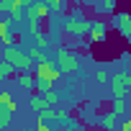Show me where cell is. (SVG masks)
<instances>
[{
	"label": "cell",
	"mask_w": 131,
	"mask_h": 131,
	"mask_svg": "<svg viewBox=\"0 0 131 131\" xmlns=\"http://www.w3.org/2000/svg\"><path fill=\"white\" fill-rule=\"evenodd\" d=\"M0 39H3V44H5V46H10V44H13V34H10V21H8V18L0 21Z\"/></svg>",
	"instance_id": "30bf717a"
},
{
	"label": "cell",
	"mask_w": 131,
	"mask_h": 131,
	"mask_svg": "<svg viewBox=\"0 0 131 131\" xmlns=\"http://www.w3.org/2000/svg\"><path fill=\"white\" fill-rule=\"evenodd\" d=\"M116 118H118V113H116V111L103 113V116H100V126H103V128H108V131H113V128H116Z\"/></svg>",
	"instance_id": "7c38bea8"
},
{
	"label": "cell",
	"mask_w": 131,
	"mask_h": 131,
	"mask_svg": "<svg viewBox=\"0 0 131 131\" xmlns=\"http://www.w3.org/2000/svg\"><path fill=\"white\" fill-rule=\"evenodd\" d=\"M95 80H98L100 85H105V82H111V75H108V70H105V67H100V70H98V75H95Z\"/></svg>",
	"instance_id": "e0dca14e"
},
{
	"label": "cell",
	"mask_w": 131,
	"mask_h": 131,
	"mask_svg": "<svg viewBox=\"0 0 131 131\" xmlns=\"http://www.w3.org/2000/svg\"><path fill=\"white\" fill-rule=\"evenodd\" d=\"M36 90H39V93H51V80L36 77Z\"/></svg>",
	"instance_id": "9a60e30c"
},
{
	"label": "cell",
	"mask_w": 131,
	"mask_h": 131,
	"mask_svg": "<svg viewBox=\"0 0 131 131\" xmlns=\"http://www.w3.org/2000/svg\"><path fill=\"white\" fill-rule=\"evenodd\" d=\"M98 13H116V0H98Z\"/></svg>",
	"instance_id": "4fadbf2b"
},
{
	"label": "cell",
	"mask_w": 131,
	"mask_h": 131,
	"mask_svg": "<svg viewBox=\"0 0 131 131\" xmlns=\"http://www.w3.org/2000/svg\"><path fill=\"white\" fill-rule=\"evenodd\" d=\"M57 67H59L64 75H75V72L80 70V62H77V57H75L70 49L59 46V49H57Z\"/></svg>",
	"instance_id": "7a4b0ae2"
},
{
	"label": "cell",
	"mask_w": 131,
	"mask_h": 131,
	"mask_svg": "<svg viewBox=\"0 0 131 131\" xmlns=\"http://www.w3.org/2000/svg\"><path fill=\"white\" fill-rule=\"evenodd\" d=\"M28 31H31V36H39L41 31H39V21H31L28 18Z\"/></svg>",
	"instance_id": "d6986e66"
},
{
	"label": "cell",
	"mask_w": 131,
	"mask_h": 131,
	"mask_svg": "<svg viewBox=\"0 0 131 131\" xmlns=\"http://www.w3.org/2000/svg\"><path fill=\"white\" fill-rule=\"evenodd\" d=\"M46 105H51V103H49V98H46L44 93H39V95H34V98H31V108H34L36 113H41Z\"/></svg>",
	"instance_id": "8fae6325"
},
{
	"label": "cell",
	"mask_w": 131,
	"mask_h": 131,
	"mask_svg": "<svg viewBox=\"0 0 131 131\" xmlns=\"http://www.w3.org/2000/svg\"><path fill=\"white\" fill-rule=\"evenodd\" d=\"M88 36H90V41H105V39H108V26H105L103 21H93Z\"/></svg>",
	"instance_id": "9c48e42d"
},
{
	"label": "cell",
	"mask_w": 131,
	"mask_h": 131,
	"mask_svg": "<svg viewBox=\"0 0 131 131\" xmlns=\"http://www.w3.org/2000/svg\"><path fill=\"white\" fill-rule=\"evenodd\" d=\"M13 113H16V100L10 98V93H0V128H8Z\"/></svg>",
	"instance_id": "277c9868"
},
{
	"label": "cell",
	"mask_w": 131,
	"mask_h": 131,
	"mask_svg": "<svg viewBox=\"0 0 131 131\" xmlns=\"http://www.w3.org/2000/svg\"><path fill=\"white\" fill-rule=\"evenodd\" d=\"M126 105H128V108H131V100H128V103H126Z\"/></svg>",
	"instance_id": "484cf974"
},
{
	"label": "cell",
	"mask_w": 131,
	"mask_h": 131,
	"mask_svg": "<svg viewBox=\"0 0 131 131\" xmlns=\"http://www.w3.org/2000/svg\"><path fill=\"white\" fill-rule=\"evenodd\" d=\"M34 39H36V46H41V49H46V46H49V39H46L44 34H39V36H34Z\"/></svg>",
	"instance_id": "ffe728a7"
},
{
	"label": "cell",
	"mask_w": 131,
	"mask_h": 131,
	"mask_svg": "<svg viewBox=\"0 0 131 131\" xmlns=\"http://www.w3.org/2000/svg\"><path fill=\"white\" fill-rule=\"evenodd\" d=\"M121 131H131V118H126V121H123V128H121Z\"/></svg>",
	"instance_id": "d4e9b609"
},
{
	"label": "cell",
	"mask_w": 131,
	"mask_h": 131,
	"mask_svg": "<svg viewBox=\"0 0 131 131\" xmlns=\"http://www.w3.org/2000/svg\"><path fill=\"white\" fill-rule=\"evenodd\" d=\"M18 85H21L23 90H31V88H36V77H31L28 72H23V75L18 77Z\"/></svg>",
	"instance_id": "5bb4252c"
},
{
	"label": "cell",
	"mask_w": 131,
	"mask_h": 131,
	"mask_svg": "<svg viewBox=\"0 0 131 131\" xmlns=\"http://www.w3.org/2000/svg\"><path fill=\"white\" fill-rule=\"evenodd\" d=\"M128 88H131V75L128 72H116L113 77H111V90H113V98H118V100H123L126 98V93H128Z\"/></svg>",
	"instance_id": "3957f363"
},
{
	"label": "cell",
	"mask_w": 131,
	"mask_h": 131,
	"mask_svg": "<svg viewBox=\"0 0 131 131\" xmlns=\"http://www.w3.org/2000/svg\"><path fill=\"white\" fill-rule=\"evenodd\" d=\"M64 72L57 67V62H49V57L46 59H41V62H36V77H46V80H59Z\"/></svg>",
	"instance_id": "5b68a950"
},
{
	"label": "cell",
	"mask_w": 131,
	"mask_h": 131,
	"mask_svg": "<svg viewBox=\"0 0 131 131\" xmlns=\"http://www.w3.org/2000/svg\"><path fill=\"white\" fill-rule=\"evenodd\" d=\"M62 31L64 34H72V36H88L90 34V23L85 18H67L62 23Z\"/></svg>",
	"instance_id": "8992f818"
},
{
	"label": "cell",
	"mask_w": 131,
	"mask_h": 131,
	"mask_svg": "<svg viewBox=\"0 0 131 131\" xmlns=\"http://www.w3.org/2000/svg\"><path fill=\"white\" fill-rule=\"evenodd\" d=\"M113 111L121 116V113H123V100H118V98H116V103H113Z\"/></svg>",
	"instance_id": "603a6c76"
},
{
	"label": "cell",
	"mask_w": 131,
	"mask_h": 131,
	"mask_svg": "<svg viewBox=\"0 0 131 131\" xmlns=\"http://www.w3.org/2000/svg\"><path fill=\"white\" fill-rule=\"evenodd\" d=\"M28 57H31L34 62H41V59H46V54H44V49H41V46H31V49H28Z\"/></svg>",
	"instance_id": "2e32d148"
},
{
	"label": "cell",
	"mask_w": 131,
	"mask_h": 131,
	"mask_svg": "<svg viewBox=\"0 0 131 131\" xmlns=\"http://www.w3.org/2000/svg\"><path fill=\"white\" fill-rule=\"evenodd\" d=\"M44 95H46V98H49V103H57V100H59V95H57V93H54V90H51V93H44Z\"/></svg>",
	"instance_id": "cb8c5ba5"
},
{
	"label": "cell",
	"mask_w": 131,
	"mask_h": 131,
	"mask_svg": "<svg viewBox=\"0 0 131 131\" xmlns=\"http://www.w3.org/2000/svg\"><path fill=\"white\" fill-rule=\"evenodd\" d=\"M3 59H8L13 67H16V70H21V72H28V70H31V64H34V59L28 57V51H23V49H21V46H16V44L5 46Z\"/></svg>",
	"instance_id": "6da1fadb"
},
{
	"label": "cell",
	"mask_w": 131,
	"mask_h": 131,
	"mask_svg": "<svg viewBox=\"0 0 131 131\" xmlns=\"http://www.w3.org/2000/svg\"><path fill=\"white\" fill-rule=\"evenodd\" d=\"M13 3H16L18 8H28V5H34V3H39V0H13Z\"/></svg>",
	"instance_id": "44dd1931"
},
{
	"label": "cell",
	"mask_w": 131,
	"mask_h": 131,
	"mask_svg": "<svg viewBox=\"0 0 131 131\" xmlns=\"http://www.w3.org/2000/svg\"><path fill=\"white\" fill-rule=\"evenodd\" d=\"M113 26L118 28L121 36H126V39L131 41V13H126V10H123V13H116V16H113Z\"/></svg>",
	"instance_id": "ba28073f"
},
{
	"label": "cell",
	"mask_w": 131,
	"mask_h": 131,
	"mask_svg": "<svg viewBox=\"0 0 131 131\" xmlns=\"http://www.w3.org/2000/svg\"><path fill=\"white\" fill-rule=\"evenodd\" d=\"M13 72V64L8 62V59H3V62H0V75H3V77H8Z\"/></svg>",
	"instance_id": "ac0fdd59"
},
{
	"label": "cell",
	"mask_w": 131,
	"mask_h": 131,
	"mask_svg": "<svg viewBox=\"0 0 131 131\" xmlns=\"http://www.w3.org/2000/svg\"><path fill=\"white\" fill-rule=\"evenodd\" d=\"M46 3H49L51 8H57V10H62V8H64V0H46Z\"/></svg>",
	"instance_id": "7402d4cb"
},
{
	"label": "cell",
	"mask_w": 131,
	"mask_h": 131,
	"mask_svg": "<svg viewBox=\"0 0 131 131\" xmlns=\"http://www.w3.org/2000/svg\"><path fill=\"white\" fill-rule=\"evenodd\" d=\"M49 13H51V5L46 3V0H39V3L26 8V18H31V21H44Z\"/></svg>",
	"instance_id": "52a82bcc"
}]
</instances>
